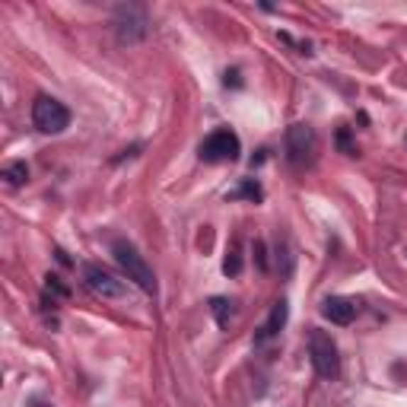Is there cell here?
Returning a JSON list of instances; mask_svg holds the SVG:
<instances>
[{"mask_svg":"<svg viewBox=\"0 0 407 407\" xmlns=\"http://www.w3.org/2000/svg\"><path fill=\"white\" fill-rule=\"evenodd\" d=\"M45 280H48V290H51V293H57V296H61V299H67V296H70V290L61 284V277H55V274H48V277H45Z\"/></svg>","mask_w":407,"mask_h":407,"instance_id":"cell-13","label":"cell"},{"mask_svg":"<svg viewBox=\"0 0 407 407\" xmlns=\"http://www.w3.org/2000/svg\"><path fill=\"white\" fill-rule=\"evenodd\" d=\"M32 124L42 134H61V130L70 128V111L55 96H38L35 105H32Z\"/></svg>","mask_w":407,"mask_h":407,"instance_id":"cell-4","label":"cell"},{"mask_svg":"<svg viewBox=\"0 0 407 407\" xmlns=\"http://www.w3.org/2000/svg\"><path fill=\"white\" fill-rule=\"evenodd\" d=\"M210 312H213V318H216V325H220V328L229 325V315H233V312H229V303H226L223 296H213V299H210Z\"/></svg>","mask_w":407,"mask_h":407,"instance_id":"cell-11","label":"cell"},{"mask_svg":"<svg viewBox=\"0 0 407 407\" xmlns=\"http://www.w3.org/2000/svg\"><path fill=\"white\" fill-rule=\"evenodd\" d=\"M315 150H318V134H315L308 124H293L286 130V160L293 166H306L315 160Z\"/></svg>","mask_w":407,"mask_h":407,"instance_id":"cell-6","label":"cell"},{"mask_svg":"<svg viewBox=\"0 0 407 407\" xmlns=\"http://www.w3.org/2000/svg\"><path fill=\"white\" fill-rule=\"evenodd\" d=\"M308 357H312V366L321 379H334L340 372L338 344H334V338L328 331L312 328V334H308Z\"/></svg>","mask_w":407,"mask_h":407,"instance_id":"cell-3","label":"cell"},{"mask_svg":"<svg viewBox=\"0 0 407 407\" xmlns=\"http://www.w3.org/2000/svg\"><path fill=\"white\" fill-rule=\"evenodd\" d=\"M321 315H325L331 325H350V321L357 318V303L344 299V296H331L321 303Z\"/></svg>","mask_w":407,"mask_h":407,"instance_id":"cell-8","label":"cell"},{"mask_svg":"<svg viewBox=\"0 0 407 407\" xmlns=\"http://www.w3.org/2000/svg\"><path fill=\"white\" fill-rule=\"evenodd\" d=\"M286 315H290V308H286V303L280 299V303H274L271 308V318L261 325V331H258V340H267V338H274V334L280 331V328L286 325Z\"/></svg>","mask_w":407,"mask_h":407,"instance_id":"cell-9","label":"cell"},{"mask_svg":"<svg viewBox=\"0 0 407 407\" xmlns=\"http://www.w3.org/2000/svg\"><path fill=\"white\" fill-rule=\"evenodd\" d=\"M233 198H248V201H261V198H264V191H261V185H258V182H252V179H248V182H242V185L235 188V191H233Z\"/></svg>","mask_w":407,"mask_h":407,"instance_id":"cell-12","label":"cell"},{"mask_svg":"<svg viewBox=\"0 0 407 407\" xmlns=\"http://www.w3.org/2000/svg\"><path fill=\"white\" fill-rule=\"evenodd\" d=\"M255 255H258L261 271H267V261H264V242H255Z\"/></svg>","mask_w":407,"mask_h":407,"instance_id":"cell-16","label":"cell"},{"mask_svg":"<svg viewBox=\"0 0 407 407\" xmlns=\"http://www.w3.org/2000/svg\"><path fill=\"white\" fill-rule=\"evenodd\" d=\"M83 284H87L89 290H93L96 296H102V299L124 296V284L115 277V274H108L105 267H99V264H83Z\"/></svg>","mask_w":407,"mask_h":407,"instance_id":"cell-7","label":"cell"},{"mask_svg":"<svg viewBox=\"0 0 407 407\" xmlns=\"http://www.w3.org/2000/svg\"><path fill=\"white\" fill-rule=\"evenodd\" d=\"M111 255H115V261L121 264V271L128 274V280H134L137 286H140L143 293H150V296H156V274H153V267L143 261V255L137 252L130 242H124V239H118L115 245H111Z\"/></svg>","mask_w":407,"mask_h":407,"instance_id":"cell-2","label":"cell"},{"mask_svg":"<svg viewBox=\"0 0 407 407\" xmlns=\"http://www.w3.org/2000/svg\"><path fill=\"white\" fill-rule=\"evenodd\" d=\"M4 182L10 188L26 185V182H29V166H26V162H6L4 166Z\"/></svg>","mask_w":407,"mask_h":407,"instance_id":"cell-10","label":"cell"},{"mask_svg":"<svg viewBox=\"0 0 407 407\" xmlns=\"http://www.w3.org/2000/svg\"><path fill=\"white\" fill-rule=\"evenodd\" d=\"M223 271H226V274H233V277H235V274L242 271V258H239V255H229V258L223 261Z\"/></svg>","mask_w":407,"mask_h":407,"instance_id":"cell-14","label":"cell"},{"mask_svg":"<svg viewBox=\"0 0 407 407\" xmlns=\"http://www.w3.org/2000/svg\"><path fill=\"white\" fill-rule=\"evenodd\" d=\"M338 147L344 150V153H350V156L357 153V150H353V143H350V134H347V128H340V130H338Z\"/></svg>","mask_w":407,"mask_h":407,"instance_id":"cell-15","label":"cell"},{"mask_svg":"<svg viewBox=\"0 0 407 407\" xmlns=\"http://www.w3.org/2000/svg\"><path fill=\"white\" fill-rule=\"evenodd\" d=\"M239 153H242V143L229 128L213 130V134L201 143V160L203 162H233V160H239Z\"/></svg>","mask_w":407,"mask_h":407,"instance_id":"cell-5","label":"cell"},{"mask_svg":"<svg viewBox=\"0 0 407 407\" xmlns=\"http://www.w3.org/2000/svg\"><path fill=\"white\" fill-rule=\"evenodd\" d=\"M111 29H115L118 42L121 45H140L150 35V13L140 4H121L111 13Z\"/></svg>","mask_w":407,"mask_h":407,"instance_id":"cell-1","label":"cell"},{"mask_svg":"<svg viewBox=\"0 0 407 407\" xmlns=\"http://www.w3.org/2000/svg\"><path fill=\"white\" fill-rule=\"evenodd\" d=\"M38 407H48V404H38Z\"/></svg>","mask_w":407,"mask_h":407,"instance_id":"cell-17","label":"cell"}]
</instances>
